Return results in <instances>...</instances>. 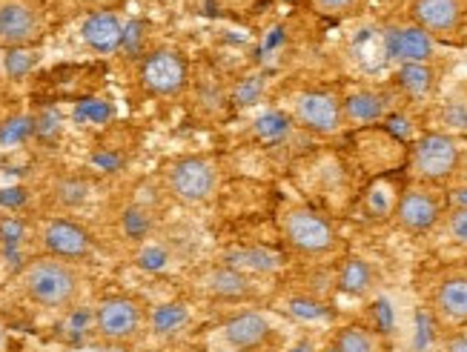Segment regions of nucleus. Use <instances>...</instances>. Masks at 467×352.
Segmentation results:
<instances>
[{"instance_id": "obj_1", "label": "nucleus", "mask_w": 467, "mask_h": 352, "mask_svg": "<svg viewBox=\"0 0 467 352\" xmlns=\"http://www.w3.org/2000/svg\"><path fill=\"white\" fill-rule=\"evenodd\" d=\"M20 293H24L35 306L44 309H67L80 298V278L78 266L72 261L55 258V255H40L32 258L17 275Z\"/></svg>"}, {"instance_id": "obj_2", "label": "nucleus", "mask_w": 467, "mask_h": 352, "mask_svg": "<svg viewBox=\"0 0 467 352\" xmlns=\"http://www.w3.org/2000/svg\"><path fill=\"white\" fill-rule=\"evenodd\" d=\"M281 235L290 243V250L307 258L330 255L338 246L336 226L316 210H310V206H290V210H284Z\"/></svg>"}, {"instance_id": "obj_3", "label": "nucleus", "mask_w": 467, "mask_h": 352, "mask_svg": "<svg viewBox=\"0 0 467 352\" xmlns=\"http://www.w3.org/2000/svg\"><path fill=\"white\" fill-rule=\"evenodd\" d=\"M164 181H167V190L175 201L187 203V206H201L215 198L221 175L210 158L184 155L170 163L164 172Z\"/></svg>"}, {"instance_id": "obj_4", "label": "nucleus", "mask_w": 467, "mask_h": 352, "mask_svg": "<svg viewBox=\"0 0 467 352\" xmlns=\"http://www.w3.org/2000/svg\"><path fill=\"white\" fill-rule=\"evenodd\" d=\"M462 167V147L459 140L441 132H431L416 140L410 152V172L419 183H444L451 181Z\"/></svg>"}, {"instance_id": "obj_5", "label": "nucleus", "mask_w": 467, "mask_h": 352, "mask_svg": "<svg viewBox=\"0 0 467 352\" xmlns=\"http://www.w3.org/2000/svg\"><path fill=\"white\" fill-rule=\"evenodd\" d=\"M147 324V309L132 295H107L95 309V329L109 344H130Z\"/></svg>"}, {"instance_id": "obj_6", "label": "nucleus", "mask_w": 467, "mask_h": 352, "mask_svg": "<svg viewBox=\"0 0 467 352\" xmlns=\"http://www.w3.org/2000/svg\"><path fill=\"white\" fill-rule=\"evenodd\" d=\"M396 226L408 235H428L436 230V223L444 218V198L439 195L436 186L431 183H416L408 186L396 206H393Z\"/></svg>"}, {"instance_id": "obj_7", "label": "nucleus", "mask_w": 467, "mask_h": 352, "mask_svg": "<svg viewBox=\"0 0 467 352\" xmlns=\"http://www.w3.org/2000/svg\"><path fill=\"white\" fill-rule=\"evenodd\" d=\"M138 80H140V87L155 98H175L184 92L187 80H190L187 57L170 47L152 49L144 60H140Z\"/></svg>"}, {"instance_id": "obj_8", "label": "nucleus", "mask_w": 467, "mask_h": 352, "mask_svg": "<svg viewBox=\"0 0 467 352\" xmlns=\"http://www.w3.org/2000/svg\"><path fill=\"white\" fill-rule=\"evenodd\" d=\"M47 29V12L37 0H0V47L24 49L37 44Z\"/></svg>"}, {"instance_id": "obj_9", "label": "nucleus", "mask_w": 467, "mask_h": 352, "mask_svg": "<svg viewBox=\"0 0 467 352\" xmlns=\"http://www.w3.org/2000/svg\"><path fill=\"white\" fill-rule=\"evenodd\" d=\"M293 118L298 120V127L316 135H336L348 123V118H344V100L324 89L301 92L296 98Z\"/></svg>"}, {"instance_id": "obj_10", "label": "nucleus", "mask_w": 467, "mask_h": 352, "mask_svg": "<svg viewBox=\"0 0 467 352\" xmlns=\"http://www.w3.org/2000/svg\"><path fill=\"white\" fill-rule=\"evenodd\" d=\"M410 15L433 40H456L467 17V0H413Z\"/></svg>"}, {"instance_id": "obj_11", "label": "nucleus", "mask_w": 467, "mask_h": 352, "mask_svg": "<svg viewBox=\"0 0 467 352\" xmlns=\"http://www.w3.org/2000/svg\"><path fill=\"white\" fill-rule=\"evenodd\" d=\"M40 243H44L47 255L64 258V261H80L92 253V235L72 221L52 218L40 230Z\"/></svg>"}, {"instance_id": "obj_12", "label": "nucleus", "mask_w": 467, "mask_h": 352, "mask_svg": "<svg viewBox=\"0 0 467 352\" xmlns=\"http://www.w3.org/2000/svg\"><path fill=\"white\" fill-rule=\"evenodd\" d=\"M431 313L444 326H464L467 324V275L453 273L444 275L431 293Z\"/></svg>"}, {"instance_id": "obj_13", "label": "nucleus", "mask_w": 467, "mask_h": 352, "mask_svg": "<svg viewBox=\"0 0 467 352\" xmlns=\"http://www.w3.org/2000/svg\"><path fill=\"white\" fill-rule=\"evenodd\" d=\"M273 338V324L258 313H238L224 324V341L235 352H261Z\"/></svg>"}, {"instance_id": "obj_14", "label": "nucleus", "mask_w": 467, "mask_h": 352, "mask_svg": "<svg viewBox=\"0 0 467 352\" xmlns=\"http://www.w3.org/2000/svg\"><path fill=\"white\" fill-rule=\"evenodd\" d=\"M80 35H84L87 47L100 52V55H109L115 49H120V44L127 40V29L120 24V17L109 9H95L84 17L80 24Z\"/></svg>"}, {"instance_id": "obj_15", "label": "nucleus", "mask_w": 467, "mask_h": 352, "mask_svg": "<svg viewBox=\"0 0 467 352\" xmlns=\"http://www.w3.org/2000/svg\"><path fill=\"white\" fill-rule=\"evenodd\" d=\"M388 49L393 57L404 60V64H428L433 57V37L413 24L404 29H393L388 37Z\"/></svg>"}, {"instance_id": "obj_16", "label": "nucleus", "mask_w": 467, "mask_h": 352, "mask_svg": "<svg viewBox=\"0 0 467 352\" xmlns=\"http://www.w3.org/2000/svg\"><path fill=\"white\" fill-rule=\"evenodd\" d=\"M338 289L344 295H368L373 289V266L364 258H348L338 269Z\"/></svg>"}, {"instance_id": "obj_17", "label": "nucleus", "mask_w": 467, "mask_h": 352, "mask_svg": "<svg viewBox=\"0 0 467 352\" xmlns=\"http://www.w3.org/2000/svg\"><path fill=\"white\" fill-rule=\"evenodd\" d=\"M330 352H381V338L370 326L350 324V326H341L336 333Z\"/></svg>"}, {"instance_id": "obj_18", "label": "nucleus", "mask_w": 467, "mask_h": 352, "mask_svg": "<svg viewBox=\"0 0 467 352\" xmlns=\"http://www.w3.org/2000/svg\"><path fill=\"white\" fill-rule=\"evenodd\" d=\"M384 109H388V103H384V98L376 92H358V95L344 100V118L353 120V123L376 120L384 115Z\"/></svg>"}, {"instance_id": "obj_19", "label": "nucleus", "mask_w": 467, "mask_h": 352, "mask_svg": "<svg viewBox=\"0 0 467 352\" xmlns=\"http://www.w3.org/2000/svg\"><path fill=\"white\" fill-rule=\"evenodd\" d=\"M210 289L221 298H238V295H247L253 286L235 266H224V269H215L210 275Z\"/></svg>"}, {"instance_id": "obj_20", "label": "nucleus", "mask_w": 467, "mask_h": 352, "mask_svg": "<svg viewBox=\"0 0 467 352\" xmlns=\"http://www.w3.org/2000/svg\"><path fill=\"white\" fill-rule=\"evenodd\" d=\"M399 84L410 95H428L433 89V69L428 64H404L399 72Z\"/></svg>"}, {"instance_id": "obj_21", "label": "nucleus", "mask_w": 467, "mask_h": 352, "mask_svg": "<svg viewBox=\"0 0 467 352\" xmlns=\"http://www.w3.org/2000/svg\"><path fill=\"white\" fill-rule=\"evenodd\" d=\"M89 198V181L78 178V175H67L55 181V201L60 206H78Z\"/></svg>"}, {"instance_id": "obj_22", "label": "nucleus", "mask_w": 467, "mask_h": 352, "mask_svg": "<svg viewBox=\"0 0 467 352\" xmlns=\"http://www.w3.org/2000/svg\"><path fill=\"white\" fill-rule=\"evenodd\" d=\"M187 324V309L181 304H167V306H158L152 313V329L161 336L167 333H175V329H181Z\"/></svg>"}, {"instance_id": "obj_23", "label": "nucleus", "mask_w": 467, "mask_h": 352, "mask_svg": "<svg viewBox=\"0 0 467 352\" xmlns=\"http://www.w3.org/2000/svg\"><path fill=\"white\" fill-rule=\"evenodd\" d=\"M313 9L324 17H333V20H341V17H353L358 15L364 6H368V0H310Z\"/></svg>"}, {"instance_id": "obj_24", "label": "nucleus", "mask_w": 467, "mask_h": 352, "mask_svg": "<svg viewBox=\"0 0 467 352\" xmlns=\"http://www.w3.org/2000/svg\"><path fill=\"white\" fill-rule=\"evenodd\" d=\"M444 226H448L451 241L467 250V203L456 206V210H451L448 215H444Z\"/></svg>"}, {"instance_id": "obj_25", "label": "nucleus", "mask_w": 467, "mask_h": 352, "mask_svg": "<svg viewBox=\"0 0 467 352\" xmlns=\"http://www.w3.org/2000/svg\"><path fill=\"white\" fill-rule=\"evenodd\" d=\"M35 67V57L29 52H20V49H12V55H6V72L20 78V75H26L29 69Z\"/></svg>"}, {"instance_id": "obj_26", "label": "nucleus", "mask_w": 467, "mask_h": 352, "mask_svg": "<svg viewBox=\"0 0 467 352\" xmlns=\"http://www.w3.org/2000/svg\"><path fill=\"white\" fill-rule=\"evenodd\" d=\"M441 352H467V333H451L441 341Z\"/></svg>"}, {"instance_id": "obj_27", "label": "nucleus", "mask_w": 467, "mask_h": 352, "mask_svg": "<svg viewBox=\"0 0 467 352\" xmlns=\"http://www.w3.org/2000/svg\"><path fill=\"white\" fill-rule=\"evenodd\" d=\"M4 349H6V329L0 326V352H4Z\"/></svg>"}, {"instance_id": "obj_28", "label": "nucleus", "mask_w": 467, "mask_h": 352, "mask_svg": "<svg viewBox=\"0 0 467 352\" xmlns=\"http://www.w3.org/2000/svg\"><path fill=\"white\" fill-rule=\"evenodd\" d=\"M87 4H92V6H100V9H104L107 0H87Z\"/></svg>"}, {"instance_id": "obj_29", "label": "nucleus", "mask_w": 467, "mask_h": 352, "mask_svg": "<svg viewBox=\"0 0 467 352\" xmlns=\"http://www.w3.org/2000/svg\"><path fill=\"white\" fill-rule=\"evenodd\" d=\"M112 352H120V349H112Z\"/></svg>"}]
</instances>
